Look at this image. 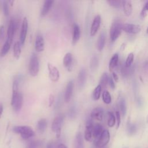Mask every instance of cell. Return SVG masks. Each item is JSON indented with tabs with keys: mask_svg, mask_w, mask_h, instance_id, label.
I'll list each match as a JSON object with an SVG mask.
<instances>
[{
	"mask_svg": "<svg viewBox=\"0 0 148 148\" xmlns=\"http://www.w3.org/2000/svg\"><path fill=\"white\" fill-rule=\"evenodd\" d=\"M147 11H148V1H147L145 3V5H144V6H143V8L142 9V11L140 12V17L142 18H145V16H146Z\"/></svg>",
	"mask_w": 148,
	"mask_h": 148,
	"instance_id": "39",
	"label": "cell"
},
{
	"mask_svg": "<svg viewBox=\"0 0 148 148\" xmlns=\"http://www.w3.org/2000/svg\"><path fill=\"white\" fill-rule=\"evenodd\" d=\"M145 66L147 68V69H148V61L147 62V63L146 64V65H145Z\"/></svg>",
	"mask_w": 148,
	"mask_h": 148,
	"instance_id": "49",
	"label": "cell"
},
{
	"mask_svg": "<svg viewBox=\"0 0 148 148\" xmlns=\"http://www.w3.org/2000/svg\"><path fill=\"white\" fill-rule=\"evenodd\" d=\"M4 36V26L3 25H0V40H2Z\"/></svg>",
	"mask_w": 148,
	"mask_h": 148,
	"instance_id": "42",
	"label": "cell"
},
{
	"mask_svg": "<svg viewBox=\"0 0 148 148\" xmlns=\"http://www.w3.org/2000/svg\"><path fill=\"white\" fill-rule=\"evenodd\" d=\"M119 61V54L117 53H115L113 55L112 58L110 60L109 64V69L110 71H112L113 69L118 64Z\"/></svg>",
	"mask_w": 148,
	"mask_h": 148,
	"instance_id": "25",
	"label": "cell"
},
{
	"mask_svg": "<svg viewBox=\"0 0 148 148\" xmlns=\"http://www.w3.org/2000/svg\"><path fill=\"white\" fill-rule=\"evenodd\" d=\"M102 89V88L101 86L99 84H98L97 86H96V87L93 90L92 97V99L94 101H97L99 99L100 96H101V94Z\"/></svg>",
	"mask_w": 148,
	"mask_h": 148,
	"instance_id": "29",
	"label": "cell"
},
{
	"mask_svg": "<svg viewBox=\"0 0 148 148\" xmlns=\"http://www.w3.org/2000/svg\"><path fill=\"white\" fill-rule=\"evenodd\" d=\"M72 62H73V57L71 53H67L65 54L63 58V64L65 68L71 72L72 70Z\"/></svg>",
	"mask_w": 148,
	"mask_h": 148,
	"instance_id": "16",
	"label": "cell"
},
{
	"mask_svg": "<svg viewBox=\"0 0 148 148\" xmlns=\"http://www.w3.org/2000/svg\"><path fill=\"white\" fill-rule=\"evenodd\" d=\"M16 29V23L13 19H11L9 23L8 31H7V39L10 43H12L14 32Z\"/></svg>",
	"mask_w": 148,
	"mask_h": 148,
	"instance_id": "13",
	"label": "cell"
},
{
	"mask_svg": "<svg viewBox=\"0 0 148 148\" xmlns=\"http://www.w3.org/2000/svg\"><path fill=\"white\" fill-rule=\"evenodd\" d=\"M53 3L54 1L52 0H46L45 1L40 12V14L42 17H44L47 14L50 10Z\"/></svg>",
	"mask_w": 148,
	"mask_h": 148,
	"instance_id": "20",
	"label": "cell"
},
{
	"mask_svg": "<svg viewBox=\"0 0 148 148\" xmlns=\"http://www.w3.org/2000/svg\"><path fill=\"white\" fill-rule=\"evenodd\" d=\"M101 16L99 14L95 16L92 22L90 28V35L93 36H95L98 32L99 28L101 25Z\"/></svg>",
	"mask_w": 148,
	"mask_h": 148,
	"instance_id": "11",
	"label": "cell"
},
{
	"mask_svg": "<svg viewBox=\"0 0 148 148\" xmlns=\"http://www.w3.org/2000/svg\"><path fill=\"white\" fill-rule=\"evenodd\" d=\"M91 117L98 121H102L103 116V110L102 108L98 106L94 108L91 112Z\"/></svg>",
	"mask_w": 148,
	"mask_h": 148,
	"instance_id": "15",
	"label": "cell"
},
{
	"mask_svg": "<svg viewBox=\"0 0 148 148\" xmlns=\"http://www.w3.org/2000/svg\"><path fill=\"white\" fill-rule=\"evenodd\" d=\"M83 139L81 132H78L75 137L74 142V148H83Z\"/></svg>",
	"mask_w": 148,
	"mask_h": 148,
	"instance_id": "22",
	"label": "cell"
},
{
	"mask_svg": "<svg viewBox=\"0 0 148 148\" xmlns=\"http://www.w3.org/2000/svg\"><path fill=\"white\" fill-rule=\"evenodd\" d=\"M23 95L21 92H19L16 97L13 99H11V106L13 107V109L14 111L18 112L19 111L23 106Z\"/></svg>",
	"mask_w": 148,
	"mask_h": 148,
	"instance_id": "9",
	"label": "cell"
},
{
	"mask_svg": "<svg viewBox=\"0 0 148 148\" xmlns=\"http://www.w3.org/2000/svg\"><path fill=\"white\" fill-rule=\"evenodd\" d=\"M54 101V97L53 94H50L49 98V106L50 107L53 104Z\"/></svg>",
	"mask_w": 148,
	"mask_h": 148,
	"instance_id": "43",
	"label": "cell"
},
{
	"mask_svg": "<svg viewBox=\"0 0 148 148\" xmlns=\"http://www.w3.org/2000/svg\"><path fill=\"white\" fill-rule=\"evenodd\" d=\"M28 71L29 75L33 77H35L38 75L39 71V62L38 57L35 53H33L31 56L28 65Z\"/></svg>",
	"mask_w": 148,
	"mask_h": 148,
	"instance_id": "3",
	"label": "cell"
},
{
	"mask_svg": "<svg viewBox=\"0 0 148 148\" xmlns=\"http://www.w3.org/2000/svg\"><path fill=\"white\" fill-rule=\"evenodd\" d=\"M13 131L16 134H18L24 139H28L35 135V132L32 128L27 125H17L13 128Z\"/></svg>",
	"mask_w": 148,
	"mask_h": 148,
	"instance_id": "1",
	"label": "cell"
},
{
	"mask_svg": "<svg viewBox=\"0 0 148 148\" xmlns=\"http://www.w3.org/2000/svg\"><path fill=\"white\" fill-rule=\"evenodd\" d=\"M122 30L128 34H135L141 31V27L138 24H124L122 25Z\"/></svg>",
	"mask_w": 148,
	"mask_h": 148,
	"instance_id": "8",
	"label": "cell"
},
{
	"mask_svg": "<svg viewBox=\"0 0 148 148\" xmlns=\"http://www.w3.org/2000/svg\"><path fill=\"white\" fill-rule=\"evenodd\" d=\"M119 107H120V111H121V113L122 116L124 117L126 114L127 106H126L125 100L123 98H121V99L120 100Z\"/></svg>",
	"mask_w": 148,
	"mask_h": 148,
	"instance_id": "34",
	"label": "cell"
},
{
	"mask_svg": "<svg viewBox=\"0 0 148 148\" xmlns=\"http://www.w3.org/2000/svg\"><path fill=\"white\" fill-rule=\"evenodd\" d=\"M116 119L117 121V128H118L121 123V116L120 113L119 111H116Z\"/></svg>",
	"mask_w": 148,
	"mask_h": 148,
	"instance_id": "40",
	"label": "cell"
},
{
	"mask_svg": "<svg viewBox=\"0 0 148 148\" xmlns=\"http://www.w3.org/2000/svg\"><path fill=\"white\" fill-rule=\"evenodd\" d=\"M21 46L20 42H16L13 46V56L14 58L16 60H18L21 55Z\"/></svg>",
	"mask_w": 148,
	"mask_h": 148,
	"instance_id": "26",
	"label": "cell"
},
{
	"mask_svg": "<svg viewBox=\"0 0 148 148\" xmlns=\"http://www.w3.org/2000/svg\"><path fill=\"white\" fill-rule=\"evenodd\" d=\"M80 38V29L77 23H75L73 26V36H72V43L76 44Z\"/></svg>",
	"mask_w": 148,
	"mask_h": 148,
	"instance_id": "19",
	"label": "cell"
},
{
	"mask_svg": "<svg viewBox=\"0 0 148 148\" xmlns=\"http://www.w3.org/2000/svg\"><path fill=\"white\" fill-rule=\"evenodd\" d=\"M107 2L112 6H113L114 8H117V9H119L122 6V1H112V0H110V1H108Z\"/></svg>",
	"mask_w": 148,
	"mask_h": 148,
	"instance_id": "37",
	"label": "cell"
},
{
	"mask_svg": "<svg viewBox=\"0 0 148 148\" xmlns=\"http://www.w3.org/2000/svg\"><path fill=\"white\" fill-rule=\"evenodd\" d=\"M14 1H8V2H9V3H10V5H11V6H13V3H14Z\"/></svg>",
	"mask_w": 148,
	"mask_h": 148,
	"instance_id": "48",
	"label": "cell"
},
{
	"mask_svg": "<svg viewBox=\"0 0 148 148\" xmlns=\"http://www.w3.org/2000/svg\"><path fill=\"white\" fill-rule=\"evenodd\" d=\"M47 66L50 80L53 82H56L58 81L60 75L58 68L50 63H47Z\"/></svg>",
	"mask_w": 148,
	"mask_h": 148,
	"instance_id": "7",
	"label": "cell"
},
{
	"mask_svg": "<svg viewBox=\"0 0 148 148\" xmlns=\"http://www.w3.org/2000/svg\"><path fill=\"white\" fill-rule=\"evenodd\" d=\"M56 148H67V147L64 144L61 143V144H59L58 146H57Z\"/></svg>",
	"mask_w": 148,
	"mask_h": 148,
	"instance_id": "46",
	"label": "cell"
},
{
	"mask_svg": "<svg viewBox=\"0 0 148 148\" xmlns=\"http://www.w3.org/2000/svg\"><path fill=\"white\" fill-rule=\"evenodd\" d=\"M3 105L0 104V119L2 116V114L3 112Z\"/></svg>",
	"mask_w": 148,
	"mask_h": 148,
	"instance_id": "47",
	"label": "cell"
},
{
	"mask_svg": "<svg viewBox=\"0 0 148 148\" xmlns=\"http://www.w3.org/2000/svg\"><path fill=\"white\" fill-rule=\"evenodd\" d=\"M106 42V33L105 31H102L97 39V48L99 51H101L105 45Z\"/></svg>",
	"mask_w": 148,
	"mask_h": 148,
	"instance_id": "18",
	"label": "cell"
},
{
	"mask_svg": "<svg viewBox=\"0 0 148 148\" xmlns=\"http://www.w3.org/2000/svg\"><path fill=\"white\" fill-rule=\"evenodd\" d=\"M146 122H147V123H148V114H147V117H146Z\"/></svg>",
	"mask_w": 148,
	"mask_h": 148,
	"instance_id": "50",
	"label": "cell"
},
{
	"mask_svg": "<svg viewBox=\"0 0 148 148\" xmlns=\"http://www.w3.org/2000/svg\"><path fill=\"white\" fill-rule=\"evenodd\" d=\"M146 32L148 34V27H147V29H146Z\"/></svg>",
	"mask_w": 148,
	"mask_h": 148,
	"instance_id": "51",
	"label": "cell"
},
{
	"mask_svg": "<svg viewBox=\"0 0 148 148\" xmlns=\"http://www.w3.org/2000/svg\"><path fill=\"white\" fill-rule=\"evenodd\" d=\"M35 49L38 52H42L45 49L44 38L40 34H38L36 36L35 42Z\"/></svg>",
	"mask_w": 148,
	"mask_h": 148,
	"instance_id": "14",
	"label": "cell"
},
{
	"mask_svg": "<svg viewBox=\"0 0 148 148\" xmlns=\"http://www.w3.org/2000/svg\"><path fill=\"white\" fill-rule=\"evenodd\" d=\"M103 102L106 104H110L112 102V97L109 92L107 90H104L102 94Z\"/></svg>",
	"mask_w": 148,
	"mask_h": 148,
	"instance_id": "30",
	"label": "cell"
},
{
	"mask_svg": "<svg viewBox=\"0 0 148 148\" xmlns=\"http://www.w3.org/2000/svg\"><path fill=\"white\" fill-rule=\"evenodd\" d=\"M12 43L9 42L8 40H6L3 45L2 46L1 50H0V56L1 57H5L8 53L9 52L10 49V46H11Z\"/></svg>",
	"mask_w": 148,
	"mask_h": 148,
	"instance_id": "27",
	"label": "cell"
},
{
	"mask_svg": "<svg viewBox=\"0 0 148 148\" xmlns=\"http://www.w3.org/2000/svg\"><path fill=\"white\" fill-rule=\"evenodd\" d=\"M110 140V134L108 130L103 131L102 134L98 139L95 140V145L98 148L104 147L109 142Z\"/></svg>",
	"mask_w": 148,
	"mask_h": 148,
	"instance_id": "5",
	"label": "cell"
},
{
	"mask_svg": "<svg viewBox=\"0 0 148 148\" xmlns=\"http://www.w3.org/2000/svg\"><path fill=\"white\" fill-rule=\"evenodd\" d=\"M93 127L94 125L92 124L91 120H88L86 123V128L84 131V139L86 141L90 142L92 140V138L93 137Z\"/></svg>",
	"mask_w": 148,
	"mask_h": 148,
	"instance_id": "12",
	"label": "cell"
},
{
	"mask_svg": "<svg viewBox=\"0 0 148 148\" xmlns=\"http://www.w3.org/2000/svg\"><path fill=\"white\" fill-rule=\"evenodd\" d=\"M43 142L40 140H33L30 142L26 148H42Z\"/></svg>",
	"mask_w": 148,
	"mask_h": 148,
	"instance_id": "32",
	"label": "cell"
},
{
	"mask_svg": "<svg viewBox=\"0 0 148 148\" xmlns=\"http://www.w3.org/2000/svg\"><path fill=\"white\" fill-rule=\"evenodd\" d=\"M73 87L74 83L73 80H69L66 86V88L64 94V101L65 103H68L70 101L73 94Z\"/></svg>",
	"mask_w": 148,
	"mask_h": 148,
	"instance_id": "10",
	"label": "cell"
},
{
	"mask_svg": "<svg viewBox=\"0 0 148 148\" xmlns=\"http://www.w3.org/2000/svg\"><path fill=\"white\" fill-rule=\"evenodd\" d=\"M9 2L6 1H3L2 2V8L3 14L5 16H8L9 14Z\"/></svg>",
	"mask_w": 148,
	"mask_h": 148,
	"instance_id": "38",
	"label": "cell"
},
{
	"mask_svg": "<svg viewBox=\"0 0 148 148\" xmlns=\"http://www.w3.org/2000/svg\"><path fill=\"white\" fill-rule=\"evenodd\" d=\"M47 121L45 119H40L37 123V128L38 131L40 133H43L46 128H47Z\"/></svg>",
	"mask_w": 148,
	"mask_h": 148,
	"instance_id": "24",
	"label": "cell"
},
{
	"mask_svg": "<svg viewBox=\"0 0 148 148\" xmlns=\"http://www.w3.org/2000/svg\"><path fill=\"white\" fill-rule=\"evenodd\" d=\"M46 148H56L55 143L53 142H50L47 143Z\"/></svg>",
	"mask_w": 148,
	"mask_h": 148,
	"instance_id": "45",
	"label": "cell"
},
{
	"mask_svg": "<svg viewBox=\"0 0 148 148\" xmlns=\"http://www.w3.org/2000/svg\"><path fill=\"white\" fill-rule=\"evenodd\" d=\"M108 125L109 127H112L115 125L116 123V117L114 114L111 112H108Z\"/></svg>",
	"mask_w": 148,
	"mask_h": 148,
	"instance_id": "33",
	"label": "cell"
},
{
	"mask_svg": "<svg viewBox=\"0 0 148 148\" xmlns=\"http://www.w3.org/2000/svg\"><path fill=\"white\" fill-rule=\"evenodd\" d=\"M127 131L130 135L134 134L136 131V126L135 124L129 123L127 125Z\"/></svg>",
	"mask_w": 148,
	"mask_h": 148,
	"instance_id": "36",
	"label": "cell"
},
{
	"mask_svg": "<svg viewBox=\"0 0 148 148\" xmlns=\"http://www.w3.org/2000/svg\"><path fill=\"white\" fill-rule=\"evenodd\" d=\"M109 76L107 73L104 72L101 76L100 81H99V85L101 86L102 88H105L107 87V85L109 82Z\"/></svg>",
	"mask_w": 148,
	"mask_h": 148,
	"instance_id": "28",
	"label": "cell"
},
{
	"mask_svg": "<svg viewBox=\"0 0 148 148\" xmlns=\"http://www.w3.org/2000/svg\"><path fill=\"white\" fill-rule=\"evenodd\" d=\"M102 148H106V147H102Z\"/></svg>",
	"mask_w": 148,
	"mask_h": 148,
	"instance_id": "52",
	"label": "cell"
},
{
	"mask_svg": "<svg viewBox=\"0 0 148 148\" xmlns=\"http://www.w3.org/2000/svg\"><path fill=\"white\" fill-rule=\"evenodd\" d=\"M103 128L102 126L99 124H95L93 127V132L92 136L95 138V140L99 138L103 132Z\"/></svg>",
	"mask_w": 148,
	"mask_h": 148,
	"instance_id": "23",
	"label": "cell"
},
{
	"mask_svg": "<svg viewBox=\"0 0 148 148\" xmlns=\"http://www.w3.org/2000/svg\"><path fill=\"white\" fill-rule=\"evenodd\" d=\"M134 59V54L133 53H130L128 54L125 62V66L129 68L131 67Z\"/></svg>",
	"mask_w": 148,
	"mask_h": 148,
	"instance_id": "35",
	"label": "cell"
},
{
	"mask_svg": "<svg viewBox=\"0 0 148 148\" xmlns=\"http://www.w3.org/2000/svg\"><path fill=\"white\" fill-rule=\"evenodd\" d=\"M123 24H122V23L117 19L114 20L112 23L109 31V35L110 40L112 42L116 41L120 35Z\"/></svg>",
	"mask_w": 148,
	"mask_h": 148,
	"instance_id": "2",
	"label": "cell"
},
{
	"mask_svg": "<svg viewBox=\"0 0 148 148\" xmlns=\"http://www.w3.org/2000/svg\"><path fill=\"white\" fill-rule=\"evenodd\" d=\"M122 6L124 14L126 16H130L132 12V6L131 2L130 1H123Z\"/></svg>",
	"mask_w": 148,
	"mask_h": 148,
	"instance_id": "21",
	"label": "cell"
},
{
	"mask_svg": "<svg viewBox=\"0 0 148 148\" xmlns=\"http://www.w3.org/2000/svg\"><path fill=\"white\" fill-rule=\"evenodd\" d=\"M86 71L84 68H81L78 74V86L80 89L83 88L86 82Z\"/></svg>",
	"mask_w": 148,
	"mask_h": 148,
	"instance_id": "17",
	"label": "cell"
},
{
	"mask_svg": "<svg viewBox=\"0 0 148 148\" xmlns=\"http://www.w3.org/2000/svg\"><path fill=\"white\" fill-rule=\"evenodd\" d=\"M112 78L114 79V80L116 82H118L119 80V78L118 75L114 72H112Z\"/></svg>",
	"mask_w": 148,
	"mask_h": 148,
	"instance_id": "44",
	"label": "cell"
},
{
	"mask_svg": "<svg viewBox=\"0 0 148 148\" xmlns=\"http://www.w3.org/2000/svg\"><path fill=\"white\" fill-rule=\"evenodd\" d=\"M108 83H109V86H110V87H111L112 89L114 90L115 88V87H116L115 83H114V82L113 81V78L112 77H109V82H108Z\"/></svg>",
	"mask_w": 148,
	"mask_h": 148,
	"instance_id": "41",
	"label": "cell"
},
{
	"mask_svg": "<svg viewBox=\"0 0 148 148\" xmlns=\"http://www.w3.org/2000/svg\"><path fill=\"white\" fill-rule=\"evenodd\" d=\"M64 117L63 115L60 114L56 116L51 124V130L53 132H55L56 134V137L57 138H60L61 135V127L63 123Z\"/></svg>",
	"mask_w": 148,
	"mask_h": 148,
	"instance_id": "4",
	"label": "cell"
},
{
	"mask_svg": "<svg viewBox=\"0 0 148 148\" xmlns=\"http://www.w3.org/2000/svg\"><path fill=\"white\" fill-rule=\"evenodd\" d=\"M98 58L96 56H93L90 60V69L92 71H95L97 68L98 66Z\"/></svg>",
	"mask_w": 148,
	"mask_h": 148,
	"instance_id": "31",
	"label": "cell"
},
{
	"mask_svg": "<svg viewBox=\"0 0 148 148\" xmlns=\"http://www.w3.org/2000/svg\"><path fill=\"white\" fill-rule=\"evenodd\" d=\"M28 22L27 17H24L23 21H22V25L21 28L20 30V38H19V42L21 45H23L25 43L27 32H28Z\"/></svg>",
	"mask_w": 148,
	"mask_h": 148,
	"instance_id": "6",
	"label": "cell"
}]
</instances>
